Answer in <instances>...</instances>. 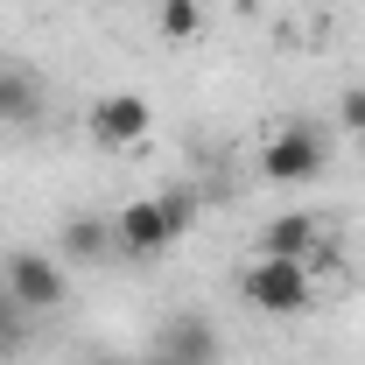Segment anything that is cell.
I'll return each mask as SVG.
<instances>
[{"mask_svg":"<svg viewBox=\"0 0 365 365\" xmlns=\"http://www.w3.org/2000/svg\"><path fill=\"white\" fill-rule=\"evenodd\" d=\"M43 120V78L29 63H0V127H36Z\"/></svg>","mask_w":365,"mask_h":365,"instance_id":"8992f818","label":"cell"},{"mask_svg":"<svg viewBox=\"0 0 365 365\" xmlns=\"http://www.w3.org/2000/svg\"><path fill=\"white\" fill-rule=\"evenodd\" d=\"M337 127H344L351 140H365V85H351L344 98H337Z\"/></svg>","mask_w":365,"mask_h":365,"instance_id":"8fae6325","label":"cell"},{"mask_svg":"<svg viewBox=\"0 0 365 365\" xmlns=\"http://www.w3.org/2000/svg\"><path fill=\"white\" fill-rule=\"evenodd\" d=\"M239 295H246V309H260V317H302L309 295H317V281H309V260L253 253V260L239 267Z\"/></svg>","mask_w":365,"mask_h":365,"instance_id":"6da1fadb","label":"cell"},{"mask_svg":"<svg viewBox=\"0 0 365 365\" xmlns=\"http://www.w3.org/2000/svg\"><path fill=\"white\" fill-rule=\"evenodd\" d=\"M176 239L182 232H176V218H169L162 197H134V204L113 211V253H127V260H162Z\"/></svg>","mask_w":365,"mask_h":365,"instance_id":"3957f363","label":"cell"},{"mask_svg":"<svg viewBox=\"0 0 365 365\" xmlns=\"http://www.w3.org/2000/svg\"><path fill=\"white\" fill-rule=\"evenodd\" d=\"M63 246H71V260L113 253V218H106V225H98V218H71V225H63Z\"/></svg>","mask_w":365,"mask_h":365,"instance_id":"9c48e42d","label":"cell"},{"mask_svg":"<svg viewBox=\"0 0 365 365\" xmlns=\"http://www.w3.org/2000/svg\"><path fill=\"white\" fill-rule=\"evenodd\" d=\"M0 288H7V302H14V309H29V317H49V309L71 295V281H63V267H56L49 253H7Z\"/></svg>","mask_w":365,"mask_h":365,"instance_id":"277c9868","label":"cell"},{"mask_svg":"<svg viewBox=\"0 0 365 365\" xmlns=\"http://www.w3.org/2000/svg\"><path fill=\"white\" fill-rule=\"evenodd\" d=\"M317 239H323V225L309 218V211H281V218L260 225V253H274V260H309Z\"/></svg>","mask_w":365,"mask_h":365,"instance_id":"52a82bcc","label":"cell"},{"mask_svg":"<svg viewBox=\"0 0 365 365\" xmlns=\"http://www.w3.org/2000/svg\"><path fill=\"white\" fill-rule=\"evenodd\" d=\"M162 351H169V359H182V365H211L218 337H211V323H204V317H182L176 330L162 337Z\"/></svg>","mask_w":365,"mask_h":365,"instance_id":"ba28073f","label":"cell"},{"mask_svg":"<svg viewBox=\"0 0 365 365\" xmlns=\"http://www.w3.org/2000/svg\"><path fill=\"white\" fill-rule=\"evenodd\" d=\"M155 21H162V36H169V43H190V36L204 29V0H162V14H155Z\"/></svg>","mask_w":365,"mask_h":365,"instance_id":"30bf717a","label":"cell"},{"mask_svg":"<svg viewBox=\"0 0 365 365\" xmlns=\"http://www.w3.org/2000/svg\"><path fill=\"white\" fill-rule=\"evenodd\" d=\"M140 365H182V359H169V351H155V359H140Z\"/></svg>","mask_w":365,"mask_h":365,"instance_id":"4fadbf2b","label":"cell"},{"mask_svg":"<svg viewBox=\"0 0 365 365\" xmlns=\"http://www.w3.org/2000/svg\"><path fill=\"white\" fill-rule=\"evenodd\" d=\"M323 162H330V140H323L317 120H288V127H274L267 148H260V176L281 182V190H295V182H317Z\"/></svg>","mask_w":365,"mask_h":365,"instance_id":"7a4b0ae2","label":"cell"},{"mask_svg":"<svg viewBox=\"0 0 365 365\" xmlns=\"http://www.w3.org/2000/svg\"><path fill=\"white\" fill-rule=\"evenodd\" d=\"M148 127H155V106L140 91H113V98L91 106V140L98 148H134V140H148Z\"/></svg>","mask_w":365,"mask_h":365,"instance_id":"5b68a950","label":"cell"},{"mask_svg":"<svg viewBox=\"0 0 365 365\" xmlns=\"http://www.w3.org/2000/svg\"><path fill=\"white\" fill-rule=\"evenodd\" d=\"M14 317H21V309H14V302H7V288H0V351H7V337H14Z\"/></svg>","mask_w":365,"mask_h":365,"instance_id":"7c38bea8","label":"cell"}]
</instances>
